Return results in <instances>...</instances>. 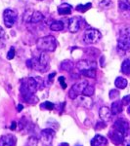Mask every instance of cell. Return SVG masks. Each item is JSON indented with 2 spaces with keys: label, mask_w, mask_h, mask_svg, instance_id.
Returning <instances> with one entry per match:
<instances>
[{
  "label": "cell",
  "mask_w": 130,
  "mask_h": 146,
  "mask_svg": "<svg viewBox=\"0 0 130 146\" xmlns=\"http://www.w3.org/2000/svg\"><path fill=\"white\" fill-rule=\"evenodd\" d=\"M37 49L43 52H54L57 47V41L54 36L48 35V36L41 37L36 42Z\"/></svg>",
  "instance_id": "obj_1"
},
{
  "label": "cell",
  "mask_w": 130,
  "mask_h": 146,
  "mask_svg": "<svg viewBox=\"0 0 130 146\" xmlns=\"http://www.w3.org/2000/svg\"><path fill=\"white\" fill-rule=\"evenodd\" d=\"M21 94H22L23 98L35 94L37 91V83L35 78H25L22 80V84H21L20 88Z\"/></svg>",
  "instance_id": "obj_2"
},
{
  "label": "cell",
  "mask_w": 130,
  "mask_h": 146,
  "mask_svg": "<svg viewBox=\"0 0 130 146\" xmlns=\"http://www.w3.org/2000/svg\"><path fill=\"white\" fill-rule=\"evenodd\" d=\"M102 38V34L98 29L95 28H89L85 30L83 34V41L87 44H95L100 41Z\"/></svg>",
  "instance_id": "obj_3"
},
{
  "label": "cell",
  "mask_w": 130,
  "mask_h": 146,
  "mask_svg": "<svg viewBox=\"0 0 130 146\" xmlns=\"http://www.w3.org/2000/svg\"><path fill=\"white\" fill-rule=\"evenodd\" d=\"M88 85L86 80H81L78 83L74 84V86L70 88V93H68V96H70L72 100H75L77 96H80V94H82V92L85 89V87Z\"/></svg>",
  "instance_id": "obj_4"
},
{
  "label": "cell",
  "mask_w": 130,
  "mask_h": 146,
  "mask_svg": "<svg viewBox=\"0 0 130 146\" xmlns=\"http://www.w3.org/2000/svg\"><path fill=\"white\" fill-rule=\"evenodd\" d=\"M18 14L15 10L12 9H6L3 13V19H4V23H5L6 27L11 28L15 23L16 20H17Z\"/></svg>",
  "instance_id": "obj_5"
},
{
  "label": "cell",
  "mask_w": 130,
  "mask_h": 146,
  "mask_svg": "<svg viewBox=\"0 0 130 146\" xmlns=\"http://www.w3.org/2000/svg\"><path fill=\"white\" fill-rule=\"evenodd\" d=\"M55 136V131L52 129H45L41 131V142L43 146H51L53 138Z\"/></svg>",
  "instance_id": "obj_6"
},
{
  "label": "cell",
  "mask_w": 130,
  "mask_h": 146,
  "mask_svg": "<svg viewBox=\"0 0 130 146\" xmlns=\"http://www.w3.org/2000/svg\"><path fill=\"white\" fill-rule=\"evenodd\" d=\"M124 136L125 135L121 131H117V129L115 128H113V129H112V131H110V133H109V137H110V139L112 140V142L113 144H115V145H119V144H121V143H123Z\"/></svg>",
  "instance_id": "obj_7"
},
{
  "label": "cell",
  "mask_w": 130,
  "mask_h": 146,
  "mask_svg": "<svg viewBox=\"0 0 130 146\" xmlns=\"http://www.w3.org/2000/svg\"><path fill=\"white\" fill-rule=\"evenodd\" d=\"M37 58H38V70H37V71H40V72L47 71V69L49 68L50 58H49V56L46 54V52H43Z\"/></svg>",
  "instance_id": "obj_8"
},
{
  "label": "cell",
  "mask_w": 130,
  "mask_h": 146,
  "mask_svg": "<svg viewBox=\"0 0 130 146\" xmlns=\"http://www.w3.org/2000/svg\"><path fill=\"white\" fill-rule=\"evenodd\" d=\"M76 67L80 72H82V71L89 70V69H96L97 64L94 60H79V62L76 63Z\"/></svg>",
  "instance_id": "obj_9"
},
{
  "label": "cell",
  "mask_w": 130,
  "mask_h": 146,
  "mask_svg": "<svg viewBox=\"0 0 130 146\" xmlns=\"http://www.w3.org/2000/svg\"><path fill=\"white\" fill-rule=\"evenodd\" d=\"M113 128L117 129V131H121V133L125 135H127L129 131V123L125 119L119 118L115 122Z\"/></svg>",
  "instance_id": "obj_10"
},
{
  "label": "cell",
  "mask_w": 130,
  "mask_h": 146,
  "mask_svg": "<svg viewBox=\"0 0 130 146\" xmlns=\"http://www.w3.org/2000/svg\"><path fill=\"white\" fill-rule=\"evenodd\" d=\"M17 145V138L15 135L8 133L0 137V146H16Z\"/></svg>",
  "instance_id": "obj_11"
},
{
  "label": "cell",
  "mask_w": 130,
  "mask_h": 146,
  "mask_svg": "<svg viewBox=\"0 0 130 146\" xmlns=\"http://www.w3.org/2000/svg\"><path fill=\"white\" fill-rule=\"evenodd\" d=\"M80 29V19L77 17L70 18L68 21V30L72 33H75Z\"/></svg>",
  "instance_id": "obj_12"
},
{
  "label": "cell",
  "mask_w": 130,
  "mask_h": 146,
  "mask_svg": "<svg viewBox=\"0 0 130 146\" xmlns=\"http://www.w3.org/2000/svg\"><path fill=\"white\" fill-rule=\"evenodd\" d=\"M117 47L123 52L130 51V37H119L117 40Z\"/></svg>",
  "instance_id": "obj_13"
},
{
  "label": "cell",
  "mask_w": 130,
  "mask_h": 146,
  "mask_svg": "<svg viewBox=\"0 0 130 146\" xmlns=\"http://www.w3.org/2000/svg\"><path fill=\"white\" fill-rule=\"evenodd\" d=\"M112 115H113L112 110L107 106L101 107L100 110H99V116H100L101 120L104 122L110 121V120L112 119Z\"/></svg>",
  "instance_id": "obj_14"
},
{
  "label": "cell",
  "mask_w": 130,
  "mask_h": 146,
  "mask_svg": "<svg viewBox=\"0 0 130 146\" xmlns=\"http://www.w3.org/2000/svg\"><path fill=\"white\" fill-rule=\"evenodd\" d=\"M91 146H107L108 145V139L105 136L101 135H96L91 139L90 142Z\"/></svg>",
  "instance_id": "obj_15"
},
{
  "label": "cell",
  "mask_w": 130,
  "mask_h": 146,
  "mask_svg": "<svg viewBox=\"0 0 130 146\" xmlns=\"http://www.w3.org/2000/svg\"><path fill=\"white\" fill-rule=\"evenodd\" d=\"M75 100H77V104L78 105H81V106H83L85 108H88V109H90L92 107V100H90V98L89 96H77Z\"/></svg>",
  "instance_id": "obj_16"
},
{
  "label": "cell",
  "mask_w": 130,
  "mask_h": 146,
  "mask_svg": "<svg viewBox=\"0 0 130 146\" xmlns=\"http://www.w3.org/2000/svg\"><path fill=\"white\" fill-rule=\"evenodd\" d=\"M72 6L68 3H63L62 5L58 7V13L59 15H70L72 13Z\"/></svg>",
  "instance_id": "obj_17"
},
{
  "label": "cell",
  "mask_w": 130,
  "mask_h": 146,
  "mask_svg": "<svg viewBox=\"0 0 130 146\" xmlns=\"http://www.w3.org/2000/svg\"><path fill=\"white\" fill-rule=\"evenodd\" d=\"M122 107H123V104H122L121 101L117 100V101H115V102H113L111 110H112V113L113 115H117L122 112Z\"/></svg>",
  "instance_id": "obj_18"
},
{
  "label": "cell",
  "mask_w": 130,
  "mask_h": 146,
  "mask_svg": "<svg viewBox=\"0 0 130 146\" xmlns=\"http://www.w3.org/2000/svg\"><path fill=\"white\" fill-rule=\"evenodd\" d=\"M44 19V16L41 12L39 11H34V13L31 14V18H30V23H40L42 20Z\"/></svg>",
  "instance_id": "obj_19"
},
{
  "label": "cell",
  "mask_w": 130,
  "mask_h": 146,
  "mask_svg": "<svg viewBox=\"0 0 130 146\" xmlns=\"http://www.w3.org/2000/svg\"><path fill=\"white\" fill-rule=\"evenodd\" d=\"M74 62L70 60H66L61 63V69L64 70V71H70V70H72L74 68Z\"/></svg>",
  "instance_id": "obj_20"
},
{
  "label": "cell",
  "mask_w": 130,
  "mask_h": 146,
  "mask_svg": "<svg viewBox=\"0 0 130 146\" xmlns=\"http://www.w3.org/2000/svg\"><path fill=\"white\" fill-rule=\"evenodd\" d=\"M127 80L125 79V78H122V77H117V79H115V87L117 88H119V89H125L127 87Z\"/></svg>",
  "instance_id": "obj_21"
},
{
  "label": "cell",
  "mask_w": 130,
  "mask_h": 146,
  "mask_svg": "<svg viewBox=\"0 0 130 146\" xmlns=\"http://www.w3.org/2000/svg\"><path fill=\"white\" fill-rule=\"evenodd\" d=\"M64 28V23L63 22H60V21H55L51 23L50 25V29L52 31H61Z\"/></svg>",
  "instance_id": "obj_22"
},
{
  "label": "cell",
  "mask_w": 130,
  "mask_h": 146,
  "mask_svg": "<svg viewBox=\"0 0 130 146\" xmlns=\"http://www.w3.org/2000/svg\"><path fill=\"white\" fill-rule=\"evenodd\" d=\"M121 72L125 75L130 74V60H124L121 64Z\"/></svg>",
  "instance_id": "obj_23"
},
{
  "label": "cell",
  "mask_w": 130,
  "mask_h": 146,
  "mask_svg": "<svg viewBox=\"0 0 130 146\" xmlns=\"http://www.w3.org/2000/svg\"><path fill=\"white\" fill-rule=\"evenodd\" d=\"M94 92H95V88H94V86H92V85H87V86L85 87V89L83 90V92H82V94L86 96H91L94 95Z\"/></svg>",
  "instance_id": "obj_24"
},
{
  "label": "cell",
  "mask_w": 130,
  "mask_h": 146,
  "mask_svg": "<svg viewBox=\"0 0 130 146\" xmlns=\"http://www.w3.org/2000/svg\"><path fill=\"white\" fill-rule=\"evenodd\" d=\"M119 37H130V27L126 25L119 29Z\"/></svg>",
  "instance_id": "obj_25"
},
{
  "label": "cell",
  "mask_w": 130,
  "mask_h": 146,
  "mask_svg": "<svg viewBox=\"0 0 130 146\" xmlns=\"http://www.w3.org/2000/svg\"><path fill=\"white\" fill-rule=\"evenodd\" d=\"M91 3H86L84 5V4H79V5H77L76 6V11H78V12H81V13H84V12H86V11H88L89 9L91 8Z\"/></svg>",
  "instance_id": "obj_26"
},
{
  "label": "cell",
  "mask_w": 130,
  "mask_h": 146,
  "mask_svg": "<svg viewBox=\"0 0 130 146\" xmlns=\"http://www.w3.org/2000/svg\"><path fill=\"white\" fill-rule=\"evenodd\" d=\"M113 6L112 0H102V1L99 3V7L101 9H109Z\"/></svg>",
  "instance_id": "obj_27"
},
{
  "label": "cell",
  "mask_w": 130,
  "mask_h": 146,
  "mask_svg": "<svg viewBox=\"0 0 130 146\" xmlns=\"http://www.w3.org/2000/svg\"><path fill=\"white\" fill-rule=\"evenodd\" d=\"M25 98V100L27 101V103H29V104H35V103H37V101H38V98L34 96V94L25 96V98Z\"/></svg>",
  "instance_id": "obj_28"
},
{
  "label": "cell",
  "mask_w": 130,
  "mask_h": 146,
  "mask_svg": "<svg viewBox=\"0 0 130 146\" xmlns=\"http://www.w3.org/2000/svg\"><path fill=\"white\" fill-rule=\"evenodd\" d=\"M82 75L88 77V78H95L96 76V69H89V70H85V71L81 72Z\"/></svg>",
  "instance_id": "obj_29"
},
{
  "label": "cell",
  "mask_w": 130,
  "mask_h": 146,
  "mask_svg": "<svg viewBox=\"0 0 130 146\" xmlns=\"http://www.w3.org/2000/svg\"><path fill=\"white\" fill-rule=\"evenodd\" d=\"M37 144H38V139L35 136H30L27 139L25 146H37Z\"/></svg>",
  "instance_id": "obj_30"
},
{
  "label": "cell",
  "mask_w": 130,
  "mask_h": 146,
  "mask_svg": "<svg viewBox=\"0 0 130 146\" xmlns=\"http://www.w3.org/2000/svg\"><path fill=\"white\" fill-rule=\"evenodd\" d=\"M40 107H41V109H47V110H53L54 109V104L50 101H45V102H43L41 105H40Z\"/></svg>",
  "instance_id": "obj_31"
},
{
  "label": "cell",
  "mask_w": 130,
  "mask_h": 146,
  "mask_svg": "<svg viewBox=\"0 0 130 146\" xmlns=\"http://www.w3.org/2000/svg\"><path fill=\"white\" fill-rule=\"evenodd\" d=\"M119 96V92L117 90H111L110 91V94H109V98H110V100H117Z\"/></svg>",
  "instance_id": "obj_32"
},
{
  "label": "cell",
  "mask_w": 130,
  "mask_h": 146,
  "mask_svg": "<svg viewBox=\"0 0 130 146\" xmlns=\"http://www.w3.org/2000/svg\"><path fill=\"white\" fill-rule=\"evenodd\" d=\"M119 6V9L121 11H129L130 10V5L127 3H125V2H123V1H120Z\"/></svg>",
  "instance_id": "obj_33"
},
{
  "label": "cell",
  "mask_w": 130,
  "mask_h": 146,
  "mask_svg": "<svg viewBox=\"0 0 130 146\" xmlns=\"http://www.w3.org/2000/svg\"><path fill=\"white\" fill-rule=\"evenodd\" d=\"M35 80H36V83H37V90L41 91L44 89V83H43V80H42L40 77H36L35 78Z\"/></svg>",
  "instance_id": "obj_34"
},
{
  "label": "cell",
  "mask_w": 130,
  "mask_h": 146,
  "mask_svg": "<svg viewBox=\"0 0 130 146\" xmlns=\"http://www.w3.org/2000/svg\"><path fill=\"white\" fill-rule=\"evenodd\" d=\"M15 54H16V51L14 49V47H11V49L9 50L8 54H7V58L8 60H13L15 58Z\"/></svg>",
  "instance_id": "obj_35"
},
{
  "label": "cell",
  "mask_w": 130,
  "mask_h": 146,
  "mask_svg": "<svg viewBox=\"0 0 130 146\" xmlns=\"http://www.w3.org/2000/svg\"><path fill=\"white\" fill-rule=\"evenodd\" d=\"M106 127H107V125H106V122L101 121V122H97V124H96V126H95V129H105Z\"/></svg>",
  "instance_id": "obj_36"
},
{
  "label": "cell",
  "mask_w": 130,
  "mask_h": 146,
  "mask_svg": "<svg viewBox=\"0 0 130 146\" xmlns=\"http://www.w3.org/2000/svg\"><path fill=\"white\" fill-rule=\"evenodd\" d=\"M65 80H66V78L64 76H60V77H59V82H60L61 87H62L64 90H65V89L67 88V84H66Z\"/></svg>",
  "instance_id": "obj_37"
},
{
  "label": "cell",
  "mask_w": 130,
  "mask_h": 146,
  "mask_svg": "<svg viewBox=\"0 0 130 146\" xmlns=\"http://www.w3.org/2000/svg\"><path fill=\"white\" fill-rule=\"evenodd\" d=\"M121 102H122V104H123V105H128L129 103H130V95L125 96L124 98H122Z\"/></svg>",
  "instance_id": "obj_38"
},
{
  "label": "cell",
  "mask_w": 130,
  "mask_h": 146,
  "mask_svg": "<svg viewBox=\"0 0 130 146\" xmlns=\"http://www.w3.org/2000/svg\"><path fill=\"white\" fill-rule=\"evenodd\" d=\"M55 75H56V72H53V73H51V74L49 75V77H48V82H49V83H52V81H53V78L55 77Z\"/></svg>",
  "instance_id": "obj_39"
},
{
  "label": "cell",
  "mask_w": 130,
  "mask_h": 146,
  "mask_svg": "<svg viewBox=\"0 0 130 146\" xmlns=\"http://www.w3.org/2000/svg\"><path fill=\"white\" fill-rule=\"evenodd\" d=\"M5 36V31H4V29L0 27V38H2V37Z\"/></svg>",
  "instance_id": "obj_40"
},
{
  "label": "cell",
  "mask_w": 130,
  "mask_h": 146,
  "mask_svg": "<svg viewBox=\"0 0 130 146\" xmlns=\"http://www.w3.org/2000/svg\"><path fill=\"white\" fill-rule=\"evenodd\" d=\"M16 127H17V123H16V122H13V123H12V126H11V129L12 131H14V129H16Z\"/></svg>",
  "instance_id": "obj_41"
},
{
  "label": "cell",
  "mask_w": 130,
  "mask_h": 146,
  "mask_svg": "<svg viewBox=\"0 0 130 146\" xmlns=\"http://www.w3.org/2000/svg\"><path fill=\"white\" fill-rule=\"evenodd\" d=\"M100 62H102V64H101V66H105V58L104 56H101V58H100Z\"/></svg>",
  "instance_id": "obj_42"
},
{
  "label": "cell",
  "mask_w": 130,
  "mask_h": 146,
  "mask_svg": "<svg viewBox=\"0 0 130 146\" xmlns=\"http://www.w3.org/2000/svg\"><path fill=\"white\" fill-rule=\"evenodd\" d=\"M23 108V106L22 104H19V105H18V111H19V112H21V111H22Z\"/></svg>",
  "instance_id": "obj_43"
},
{
  "label": "cell",
  "mask_w": 130,
  "mask_h": 146,
  "mask_svg": "<svg viewBox=\"0 0 130 146\" xmlns=\"http://www.w3.org/2000/svg\"><path fill=\"white\" fill-rule=\"evenodd\" d=\"M58 146H70V145H68V143L67 142H63V143H60Z\"/></svg>",
  "instance_id": "obj_44"
},
{
  "label": "cell",
  "mask_w": 130,
  "mask_h": 146,
  "mask_svg": "<svg viewBox=\"0 0 130 146\" xmlns=\"http://www.w3.org/2000/svg\"><path fill=\"white\" fill-rule=\"evenodd\" d=\"M127 112H128V114H130V107H128V109H127Z\"/></svg>",
  "instance_id": "obj_45"
},
{
  "label": "cell",
  "mask_w": 130,
  "mask_h": 146,
  "mask_svg": "<svg viewBox=\"0 0 130 146\" xmlns=\"http://www.w3.org/2000/svg\"><path fill=\"white\" fill-rule=\"evenodd\" d=\"M0 46H2V42H1V38H0ZM1 48V47H0Z\"/></svg>",
  "instance_id": "obj_46"
},
{
  "label": "cell",
  "mask_w": 130,
  "mask_h": 146,
  "mask_svg": "<svg viewBox=\"0 0 130 146\" xmlns=\"http://www.w3.org/2000/svg\"><path fill=\"white\" fill-rule=\"evenodd\" d=\"M127 2H128V4L130 5V0H127Z\"/></svg>",
  "instance_id": "obj_47"
},
{
  "label": "cell",
  "mask_w": 130,
  "mask_h": 146,
  "mask_svg": "<svg viewBox=\"0 0 130 146\" xmlns=\"http://www.w3.org/2000/svg\"><path fill=\"white\" fill-rule=\"evenodd\" d=\"M2 62V60H1V58H0V63H1Z\"/></svg>",
  "instance_id": "obj_48"
},
{
  "label": "cell",
  "mask_w": 130,
  "mask_h": 146,
  "mask_svg": "<svg viewBox=\"0 0 130 146\" xmlns=\"http://www.w3.org/2000/svg\"><path fill=\"white\" fill-rule=\"evenodd\" d=\"M38 1H43V0H38Z\"/></svg>",
  "instance_id": "obj_49"
},
{
  "label": "cell",
  "mask_w": 130,
  "mask_h": 146,
  "mask_svg": "<svg viewBox=\"0 0 130 146\" xmlns=\"http://www.w3.org/2000/svg\"><path fill=\"white\" fill-rule=\"evenodd\" d=\"M127 146H130V144H129V145H127Z\"/></svg>",
  "instance_id": "obj_50"
}]
</instances>
